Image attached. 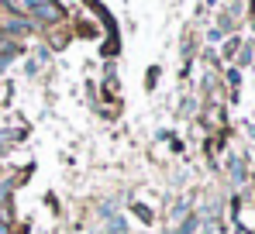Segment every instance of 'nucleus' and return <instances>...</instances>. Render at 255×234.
I'll use <instances>...</instances> for the list:
<instances>
[{
	"label": "nucleus",
	"mask_w": 255,
	"mask_h": 234,
	"mask_svg": "<svg viewBox=\"0 0 255 234\" xmlns=\"http://www.w3.org/2000/svg\"><path fill=\"white\" fill-rule=\"evenodd\" d=\"M7 3V10H14V14H24L28 21H42V24H55V21H62V3H55V0H3Z\"/></svg>",
	"instance_id": "nucleus-1"
},
{
	"label": "nucleus",
	"mask_w": 255,
	"mask_h": 234,
	"mask_svg": "<svg viewBox=\"0 0 255 234\" xmlns=\"http://www.w3.org/2000/svg\"><path fill=\"white\" fill-rule=\"evenodd\" d=\"M0 31H3V35H10V38H21V35L35 31V24H31L24 14H14V10H7V14H0Z\"/></svg>",
	"instance_id": "nucleus-2"
},
{
	"label": "nucleus",
	"mask_w": 255,
	"mask_h": 234,
	"mask_svg": "<svg viewBox=\"0 0 255 234\" xmlns=\"http://www.w3.org/2000/svg\"><path fill=\"white\" fill-rule=\"evenodd\" d=\"M107 234H128V221H125V217L107 221Z\"/></svg>",
	"instance_id": "nucleus-3"
},
{
	"label": "nucleus",
	"mask_w": 255,
	"mask_h": 234,
	"mask_svg": "<svg viewBox=\"0 0 255 234\" xmlns=\"http://www.w3.org/2000/svg\"><path fill=\"white\" fill-rule=\"evenodd\" d=\"M197 228H200V221H197V217H186V224L179 228V234H193Z\"/></svg>",
	"instance_id": "nucleus-4"
},
{
	"label": "nucleus",
	"mask_w": 255,
	"mask_h": 234,
	"mask_svg": "<svg viewBox=\"0 0 255 234\" xmlns=\"http://www.w3.org/2000/svg\"><path fill=\"white\" fill-rule=\"evenodd\" d=\"M134 217H141V221H145V224H148V221H152V210H148V207H141V203H138V207H134Z\"/></svg>",
	"instance_id": "nucleus-5"
},
{
	"label": "nucleus",
	"mask_w": 255,
	"mask_h": 234,
	"mask_svg": "<svg viewBox=\"0 0 255 234\" xmlns=\"http://www.w3.org/2000/svg\"><path fill=\"white\" fill-rule=\"evenodd\" d=\"M10 148V134H0V152H7Z\"/></svg>",
	"instance_id": "nucleus-6"
},
{
	"label": "nucleus",
	"mask_w": 255,
	"mask_h": 234,
	"mask_svg": "<svg viewBox=\"0 0 255 234\" xmlns=\"http://www.w3.org/2000/svg\"><path fill=\"white\" fill-rule=\"evenodd\" d=\"M10 66V55H0V69H7Z\"/></svg>",
	"instance_id": "nucleus-7"
},
{
	"label": "nucleus",
	"mask_w": 255,
	"mask_h": 234,
	"mask_svg": "<svg viewBox=\"0 0 255 234\" xmlns=\"http://www.w3.org/2000/svg\"><path fill=\"white\" fill-rule=\"evenodd\" d=\"M0 234H10V231H7V224H0Z\"/></svg>",
	"instance_id": "nucleus-8"
}]
</instances>
